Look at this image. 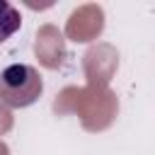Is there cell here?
Wrapping results in <instances>:
<instances>
[{"label": "cell", "instance_id": "6da1fadb", "mask_svg": "<svg viewBox=\"0 0 155 155\" xmlns=\"http://www.w3.org/2000/svg\"><path fill=\"white\" fill-rule=\"evenodd\" d=\"M44 92V80L36 68L27 63H12L0 73V102L10 109L31 107Z\"/></svg>", "mask_w": 155, "mask_h": 155}, {"label": "cell", "instance_id": "7a4b0ae2", "mask_svg": "<svg viewBox=\"0 0 155 155\" xmlns=\"http://www.w3.org/2000/svg\"><path fill=\"white\" fill-rule=\"evenodd\" d=\"M19 27H22V15H19V10H15L10 2L0 0V44L7 41Z\"/></svg>", "mask_w": 155, "mask_h": 155}]
</instances>
